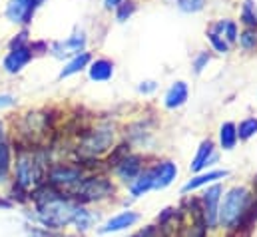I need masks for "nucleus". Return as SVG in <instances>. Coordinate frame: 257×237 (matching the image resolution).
<instances>
[{
    "mask_svg": "<svg viewBox=\"0 0 257 237\" xmlns=\"http://www.w3.org/2000/svg\"><path fill=\"white\" fill-rule=\"evenodd\" d=\"M28 197L34 201V219L46 231H62L68 225H72L76 209L80 205L48 181L32 189Z\"/></svg>",
    "mask_w": 257,
    "mask_h": 237,
    "instance_id": "nucleus-1",
    "label": "nucleus"
},
{
    "mask_svg": "<svg viewBox=\"0 0 257 237\" xmlns=\"http://www.w3.org/2000/svg\"><path fill=\"white\" fill-rule=\"evenodd\" d=\"M14 164V189L22 191L26 197L32 189H36L40 183L46 181L48 164L42 152H36L34 148H18Z\"/></svg>",
    "mask_w": 257,
    "mask_h": 237,
    "instance_id": "nucleus-2",
    "label": "nucleus"
},
{
    "mask_svg": "<svg viewBox=\"0 0 257 237\" xmlns=\"http://www.w3.org/2000/svg\"><path fill=\"white\" fill-rule=\"evenodd\" d=\"M253 207V195L247 187L235 185L225 191L219 203V227L223 229H237Z\"/></svg>",
    "mask_w": 257,
    "mask_h": 237,
    "instance_id": "nucleus-3",
    "label": "nucleus"
},
{
    "mask_svg": "<svg viewBox=\"0 0 257 237\" xmlns=\"http://www.w3.org/2000/svg\"><path fill=\"white\" fill-rule=\"evenodd\" d=\"M116 132L112 124H100L94 130L84 132L80 144H78V160L84 162H96L100 156H104L112 144H114Z\"/></svg>",
    "mask_w": 257,
    "mask_h": 237,
    "instance_id": "nucleus-4",
    "label": "nucleus"
},
{
    "mask_svg": "<svg viewBox=\"0 0 257 237\" xmlns=\"http://www.w3.org/2000/svg\"><path fill=\"white\" fill-rule=\"evenodd\" d=\"M116 187L112 179H108L106 176H84L82 181L68 193V197L82 205V203H96L110 199Z\"/></svg>",
    "mask_w": 257,
    "mask_h": 237,
    "instance_id": "nucleus-5",
    "label": "nucleus"
},
{
    "mask_svg": "<svg viewBox=\"0 0 257 237\" xmlns=\"http://www.w3.org/2000/svg\"><path fill=\"white\" fill-rule=\"evenodd\" d=\"M86 176L84 172V166H72V164H58V166H52L46 174V181L50 185H54L58 191H62L64 195H68L80 181Z\"/></svg>",
    "mask_w": 257,
    "mask_h": 237,
    "instance_id": "nucleus-6",
    "label": "nucleus"
},
{
    "mask_svg": "<svg viewBox=\"0 0 257 237\" xmlns=\"http://www.w3.org/2000/svg\"><path fill=\"white\" fill-rule=\"evenodd\" d=\"M223 197V185L211 183L205 187V191L199 197V209H201V217L207 229H215L219 227V203Z\"/></svg>",
    "mask_w": 257,
    "mask_h": 237,
    "instance_id": "nucleus-7",
    "label": "nucleus"
},
{
    "mask_svg": "<svg viewBox=\"0 0 257 237\" xmlns=\"http://www.w3.org/2000/svg\"><path fill=\"white\" fill-rule=\"evenodd\" d=\"M44 0H8L6 4V18L14 24H26L32 20L36 8Z\"/></svg>",
    "mask_w": 257,
    "mask_h": 237,
    "instance_id": "nucleus-8",
    "label": "nucleus"
},
{
    "mask_svg": "<svg viewBox=\"0 0 257 237\" xmlns=\"http://www.w3.org/2000/svg\"><path fill=\"white\" fill-rule=\"evenodd\" d=\"M32 56H34V52H32L30 42L28 44H20V46H10V52L6 54L2 66H4V70L8 74H18L24 66H28Z\"/></svg>",
    "mask_w": 257,
    "mask_h": 237,
    "instance_id": "nucleus-9",
    "label": "nucleus"
},
{
    "mask_svg": "<svg viewBox=\"0 0 257 237\" xmlns=\"http://www.w3.org/2000/svg\"><path fill=\"white\" fill-rule=\"evenodd\" d=\"M138 221H140V213L126 209V211H120V213L112 215V217L98 229V233H100V235H108V233L126 231V229H130V227H134Z\"/></svg>",
    "mask_w": 257,
    "mask_h": 237,
    "instance_id": "nucleus-10",
    "label": "nucleus"
},
{
    "mask_svg": "<svg viewBox=\"0 0 257 237\" xmlns=\"http://www.w3.org/2000/svg\"><path fill=\"white\" fill-rule=\"evenodd\" d=\"M142 172H144V158L138 156V154H128V156L114 168L116 178L120 179V181H124V183H128V185L138 178Z\"/></svg>",
    "mask_w": 257,
    "mask_h": 237,
    "instance_id": "nucleus-11",
    "label": "nucleus"
},
{
    "mask_svg": "<svg viewBox=\"0 0 257 237\" xmlns=\"http://www.w3.org/2000/svg\"><path fill=\"white\" fill-rule=\"evenodd\" d=\"M217 162V154H215V146L211 140H203L193 156L192 164H190V170L193 174H201L205 172L209 166H213Z\"/></svg>",
    "mask_w": 257,
    "mask_h": 237,
    "instance_id": "nucleus-12",
    "label": "nucleus"
},
{
    "mask_svg": "<svg viewBox=\"0 0 257 237\" xmlns=\"http://www.w3.org/2000/svg\"><path fill=\"white\" fill-rule=\"evenodd\" d=\"M154 172V189H166L178 178V166L174 162H158L152 166Z\"/></svg>",
    "mask_w": 257,
    "mask_h": 237,
    "instance_id": "nucleus-13",
    "label": "nucleus"
},
{
    "mask_svg": "<svg viewBox=\"0 0 257 237\" xmlns=\"http://www.w3.org/2000/svg\"><path fill=\"white\" fill-rule=\"evenodd\" d=\"M84 46H86V34L84 32H76L72 34L66 42H54L52 44V52L56 58H64V56H70V54H80L84 52Z\"/></svg>",
    "mask_w": 257,
    "mask_h": 237,
    "instance_id": "nucleus-14",
    "label": "nucleus"
},
{
    "mask_svg": "<svg viewBox=\"0 0 257 237\" xmlns=\"http://www.w3.org/2000/svg\"><path fill=\"white\" fill-rule=\"evenodd\" d=\"M229 172L227 170H209V172H201V174H195V178H192L190 181H186V185L182 187V193H190L195 191L199 187H207L211 183H217L219 179L227 178Z\"/></svg>",
    "mask_w": 257,
    "mask_h": 237,
    "instance_id": "nucleus-15",
    "label": "nucleus"
},
{
    "mask_svg": "<svg viewBox=\"0 0 257 237\" xmlns=\"http://www.w3.org/2000/svg\"><path fill=\"white\" fill-rule=\"evenodd\" d=\"M188 98H190V88H188V84H186L184 80H178V82H174V84L168 88V92H166V96H164V106H166L168 110H176V108H182V106L188 102Z\"/></svg>",
    "mask_w": 257,
    "mask_h": 237,
    "instance_id": "nucleus-16",
    "label": "nucleus"
},
{
    "mask_svg": "<svg viewBox=\"0 0 257 237\" xmlns=\"http://www.w3.org/2000/svg\"><path fill=\"white\" fill-rule=\"evenodd\" d=\"M88 76L92 82H108L114 76V64L106 58L92 60L88 66Z\"/></svg>",
    "mask_w": 257,
    "mask_h": 237,
    "instance_id": "nucleus-17",
    "label": "nucleus"
},
{
    "mask_svg": "<svg viewBox=\"0 0 257 237\" xmlns=\"http://www.w3.org/2000/svg\"><path fill=\"white\" fill-rule=\"evenodd\" d=\"M128 189L132 197H142L148 191H152L154 189V172H152V168H144V172L130 183Z\"/></svg>",
    "mask_w": 257,
    "mask_h": 237,
    "instance_id": "nucleus-18",
    "label": "nucleus"
},
{
    "mask_svg": "<svg viewBox=\"0 0 257 237\" xmlns=\"http://www.w3.org/2000/svg\"><path fill=\"white\" fill-rule=\"evenodd\" d=\"M239 138H237V124L233 122H223L219 126V148L229 152L237 146Z\"/></svg>",
    "mask_w": 257,
    "mask_h": 237,
    "instance_id": "nucleus-19",
    "label": "nucleus"
},
{
    "mask_svg": "<svg viewBox=\"0 0 257 237\" xmlns=\"http://www.w3.org/2000/svg\"><path fill=\"white\" fill-rule=\"evenodd\" d=\"M211 32H215V34H219V36H223L225 38V42L231 46V44H235L237 42V38H239V30H237V24L233 22V20H217L211 28H209Z\"/></svg>",
    "mask_w": 257,
    "mask_h": 237,
    "instance_id": "nucleus-20",
    "label": "nucleus"
},
{
    "mask_svg": "<svg viewBox=\"0 0 257 237\" xmlns=\"http://www.w3.org/2000/svg\"><path fill=\"white\" fill-rule=\"evenodd\" d=\"M90 62H92L90 52H80V54H76V56H74V58L70 60L64 68L60 70V76H58V78L62 80V78H68V76H74V74L82 72L84 68H88V66H90Z\"/></svg>",
    "mask_w": 257,
    "mask_h": 237,
    "instance_id": "nucleus-21",
    "label": "nucleus"
},
{
    "mask_svg": "<svg viewBox=\"0 0 257 237\" xmlns=\"http://www.w3.org/2000/svg\"><path fill=\"white\" fill-rule=\"evenodd\" d=\"M94 223H96V215L90 209H86L84 205H78L76 215H74V221H72V225L76 227V231L86 233L90 227H94Z\"/></svg>",
    "mask_w": 257,
    "mask_h": 237,
    "instance_id": "nucleus-22",
    "label": "nucleus"
},
{
    "mask_svg": "<svg viewBox=\"0 0 257 237\" xmlns=\"http://www.w3.org/2000/svg\"><path fill=\"white\" fill-rule=\"evenodd\" d=\"M12 172V148L6 142L4 146H0V185L6 183V179L10 178Z\"/></svg>",
    "mask_w": 257,
    "mask_h": 237,
    "instance_id": "nucleus-23",
    "label": "nucleus"
},
{
    "mask_svg": "<svg viewBox=\"0 0 257 237\" xmlns=\"http://www.w3.org/2000/svg\"><path fill=\"white\" fill-rule=\"evenodd\" d=\"M255 134H257V118L255 116L241 120V122L237 124V138H239V140H243V142H245V140H251Z\"/></svg>",
    "mask_w": 257,
    "mask_h": 237,
    "instance_id": "nucleus-24",
    "label": "nucleus"
},
{
    "mask_svg": "<svg viewBox=\"0 0 257 237\" xmlns=\"http://www.w3.org/2000/svg\"><path fill=\"white\" fill-rule=\"evenodd\" d=\"M241 22L245 24V28H253L257 26V6L253 0H245L243 8H241Z\"/></svg>",
    "mask_w": 257,
    "mask_h": 237,
    "instance_id": "nucleus-25",
    "label": "nucleus"
},
{
    "mask_svg": "<svg viewBox=\"0 0 257 237\" xmlns=\"http://www.w3.org/2000/svg\"><path fill=\"white\" fill-rule=\"evenodd\" d=\"M237 42H239V46H241L245 52H249V50H255V46H257L255 30H253V28H245V30L239 34Z\"/></svg>",
    "mask_w": 257,
    "mask_h": 237,
    "instance_id": "nucleus-26",
    "label": "nucleus"
},
{
    "mask_svg": "<svg viewBox=\"0 0 257 237\" xmlns=\"http://www.w3.org/2000/svg\"><path fill=\"white\" fill-rule=\"evenodd\" d=\"M207 40L211 42V46H213V50H215V52H219V54H227V52H229V44L225 42V38H223V36H219V34H215V32L207 30Z\"/></svg>",
    "mask_w": 257,
    "mask_h": 237,
    "instance_id": "nucleus-27",
    "label": "nucleus"
},
{
    "mask_svg": "<svg viewBox=\"0 0 257 237\" xmlns=\"http://www.w3.org/2000/svg\"><path fill=\"white\" fill-rule=\"evenodd\" d=\"M134 12H136V2H134V0H124V2L116 8V18H118V22H126Z\"/></svg>",
    "mask_w": 257,
    "mask_h": 237,
    "instance_id": "nucleus-28",
    "label": "nucleus"
},
{
    "mask_svg": "<svg viewBox=\"0 0 257 237\" xmlns=\"http://www.w3.org/2000/svg\"><path fill=\"white\" fill-rule=\"evenodd\" d=\"M211 62V54L207 52V50H203V52H199L195 58H193V72L195 74H201L203 72V68H207V64Z\"/></svg>",
    "mask_w": 257,
    "mask_h": 237,
    "instance_id": "nucleus-29",
    "label": "nucleus"
},
{
    "mask_svg": "<svg viewBox=\"0 0 257 237\" xmlns=\"http://www.w3.org/2000/svg\"><path fill=\"white\" fill-rule=\"evenodd\" d=\"M176 4L184 12H199L205 6V0H176Z\"/></svg>",
    "mask_w": 257,
    "mask_h": 237,
    "instance_id": "nucleus-30",
    "label": "nucleus"
},
{
    "mask_svg": "<svg viewBox=\"0 0 257 237\" xmlns=\"http://www.w3.org/2000/svg\"><path fill=\"white\" fill-rule=\"evenodd\" d=\"M156 88H158V84H156L154 80H146V82H142V84L138 86L140 94H152V92H154Z\"/></svg>",
    "mask_w": 257,
    "mask_h": 237,
    "instance_id": "nucleus-31",
    "label": "nucleus"
},
{
    "mask_svg": "<svg viewBox=\"0 0 257 237\" xmlns=\"http://www.w3.org/2000/svg\"><path fill=\"white\" fill-rule=\"evenodd\" d=\"M14 104V98L10 96V94H0V110L2 108H8V106H12Z\"/></svg>",
    "mask_w": 257,
    "mask_h": 237,
    "instance_id": "nucleus-32",
    "label": "nucleus"
},
{
    "mask_svg": "<svg viewBox=\"0 0 257 237\" xmlns=\"http://www.w3.org/2000/svg\"><path fill=\"white\" fill-rule=\"evenodd\" d=\"M122 2H124V0H104V6H106L108 10H112V8H118Z\"/></svg>",
    "mask_w": 257,
    "mask_h": 237,
    "instance_id": "nucleus-33",
    "label": "nucleus"
},
{
    "mask_svg": "<svg viewBox=\"0 0 257 237\" xmlns=\"http://www.w3.org/2000/svg\"><path fill=\"white\" fill-rule=\"evenodd\" d=\"M6 144V132H4V124L0 122V146Z\"/></svg>",
    "mask_w": 257,
    "mask_h": 237,
    "instance_id": "nucleus-34",
    "label": "nucleus"
}]
</instances>
